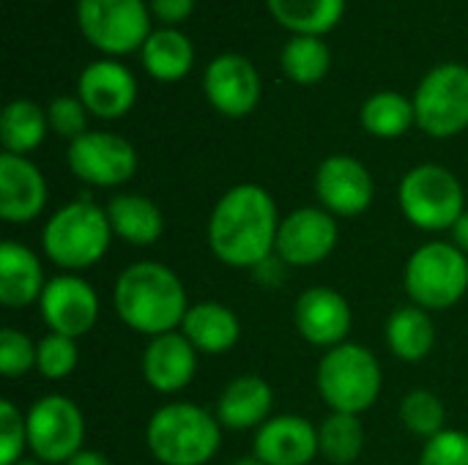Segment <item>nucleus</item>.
<instances>
[{
	"instance_id": "1",
	"label": "nucleus",
	"mask_w": 468,
	"mask_h": 465,
	"mask_svg": "<svg viewBox=\"0 0 468 465\" xmlns=\"http://www.w3.org/2000/svg\"><path fill=\"white\" fill-rule=\"evenodd\" d=\"M280 219L263 186L241 184L222 195L208 219L211 252L233 269H258L277 247Z\"/></svg>"
},
{
	"instance_id": "2",
	"label": "nucleus",
	"mask_w": 468,
	"mask_h": 465,
	"mask_svg": "<svg viewBox=\"0 0 468 465\" xmlns=\"http://www.w3.org/2000/svg\"><path fill=\"white\" fill-rule=\"evenodd\" d=\"M115 310L129 329L159 337L184 323L189 304L181 280L167 266L143 260L118 277Z\"/></svg>"
},
{
	"instance_id": "3",
	"label": "nucleus",
	"mask_w": 468,
	"mask_h": 465,
	"mask_svg": "<svg viewBox=\"0 0 468 465\" xmlns=\"http://www.w3.org/2000/svg\"><path fill=\"white\" fill-rule=\"evenodd\" d=\"M151 455L165 465H206L219 449V419L192 403L162 406L148 428Z\"/></svg>"
},
{
	"instance_id": "4",
	"label": "nucleus",
	"mask_w": 468,
	"mask_h": 465,
	"mask_svg": "<svg viewBox=\"0 0 468 465\" xmlns=\"http://www.w3.org/2000/svg\"><path fill=\"white\" fill-rule=\"evenodd\" d=\"M110 236L112 225L107 211L90 200H74L49 217L41 244L55 266L66 271H82L107 255Z\"/></svg>"
},
{
	"instance_id": "5",
	"label": "nucleus",
	"mask_w": 468,
	"mask_h": 465,
	"mask_svg": "<svg viewBox=\"0 0 468 465\" xmlns=\"http://www.w3.org/2000/svg\"><path fill=\"white\" fill-rule=\"evenodd\" d=\"M318 392L335 414L359 417L378 400V359L367 348L354 343L329 348V354L318 365Z\"/></svg>"
},
{
	"instance_id": "6",
	"label": "nucleus",
	"mask_w": 468,
	"mask_h": 465,
	"mask_svg": "<svg viewBox=\"0 0 468 465\" xmlns=\"http://www.w3.org/2000/svg\"><path fill=\"white\" fill-rule=\"evenodd\" d=\"M468 291V258L455 244H425L406 266V293L422 310H447Z\"/></svg>"
},
{
	"instance_id": "7",
	"label": "nucleus",
	"mask_w": 468,
	"mask_h": 465,
	"mask_svg": "<svg viewBox=\"0 0 468 465\" xmlns=\"http://www.w3.org/2000/svg\"><path fill=\"white\" fill-rule=\"evenodd\" d=\"M461 181L439 164H420L400 181V208L422 230H452L463 211Z\"/></svg>"
},
{
	"instance_id": "8",
	"label": "nucleus",
	"mask_w": 468,
	"mask_h": 465,
	"mask_svg": "<svg viewBox=\"0 0 468 465\" xmlns=\"http://www.w3.org/2000/svg\"><path fill=\"white\" fill-rule=\"evenodd\" d=\"M82 36L107 55H126L151 36V14L143 0H77Z\"/></svg>"
},
{
	"instance_id": "9",
	"label": "nucleus",
	"mask_w": 468,
	"mask_h": 465,
	"mask_svg": "<svg viewBox=\"0 0 468 465\" xmlns=\"http://www.w3.org/2000/svg\"><path fill=\"white\" fill-rule=\"evenodd\" d=\"M417 126L431 137H455L468 126V69L444 63L433 69L414 96Z\"/></svg>"
},
{
	"instance_id": "10",
	"label": "nucleus",
	"mask_w": 468,
	"mask_h": 465,
	"mask_svg": "<svg viewBox=\"0 0 468 465\" xmlns=\"http://www.w3.org/2000/svg\"><path fill=\"white\" fill-rule=\"evenodd\" d=\"M82 439L85 419L69 397L49 395L27 411V447L41 463H69Z\"/></svg>"
},
{
	"instance_id": "11",
	"label": "nucleus",
	"mask_w": 468,
	"mask_h": 465,
	"mask_svg": "<svg viewBox=\"0 0 468 465\" xmlns=\"http://www.w3.org/2000/svg\"><path fill=\"white\" fill-rule=\"evenodd\" d=\"M69 167L93 186H121L137 170V151L110 132H85L69 145Z\"/></svg>"
},
{
	"instance_id": "12",
	"label": "nucleus",
	"mask_w": 468,
	"mask_h": 465,
	"mask_svg": "<svg viewBox=\"0 0 468 465\" xmlns=\"http://www.w3.org/2000/svg\"><path fill=\"white\" fill-rule=\"evenodd\" d=\"M38 310L44 323L52 329V334L77 340L93 329L99 318V296L85 280L74 274H63L44 285Z\"/></svg>"
},
{
	"instance_id": "13",
	"label": "nucleus",
	"mask_w": 468,
	"mask_h": 465,
	"mask_svg": "<svg viewBox=\"0 0 468 465\" xmlns=\"http://www.w3.org/2000/svg\"><path fill=\"white\" fill-rule=\"evenodd\" d=\"M337 247V222L324 208H299L280 222L277 258L288 266H315Z\"/></svg>"
},
{
	"instance_id": "14",
	"label": "nucleus",
	"mask_w": 468,
	"mask_h": 465,
	"mask_svg": "<svg viewBox=\"0 0 468 465\" xmlns=\"http://www.w3.org/2000/svg\"><path fill=\"white\" fill-rule=\"evenodd\" d=\"M203 88L211 107L228 118H244L261 101V77L255 66L236 52L219 55L208 63Z\"/></svg>"
},
{
	"instance_id": "15",
	"label": "nucleus",
	"mask_w": 468,
	"mask_h": 465,
	"mask_svg": "<svg viewBox=\"0 0 468 465\" xmlns=\"http://www.w3.org/2000/svg\"><path fill=\"white\" fill-rule=\"evenodd\" d=\"M315 192L329 214L356 217L373 203V178L354 156H329L315 175Z\"/></svg>"
},
{
	"instance_id": "16",
	"label": "nucleus",
	"mask_w": 468,
	"mask_h": 465,
	"mask_svg": "<svg viewBox=\"0 0 468 465\" xmlns=\"http://www.w3.org/2000/svg\"><path fill=\"white\" fill-rule=\"evenodd\" d=\"M315 455L318 430L296 414L266 419L255 436V458L266 465H310Z\"/></svg>"
},
{
	"instance_id": "17",
	"label": "nucleus",
	"mask_w": 468,
	"mask_h": 465,
	"mask_svg": "<svg viewBox=\"0 0 468 465\" xmlns=\"http://www.w3.org/2000/svg\"><path fill=\"white\" fill-rule=\"evenodd\" d=\"M296 326L307 343L337 348L351 332V307L332 288H310L296 301Z\"/></svg>"
},
{
	"instance_id": "18",
	"label": "nucleus",
	"mask_w": 468,
	"mask_h": 465,
	"mask_svg": "<svg viewBox=\"0 0 468 465\" xmlns=\"http://www.w3.org/2000/svg\"><path fill=\"white\" fill-rule=\"evenodd\" d=\"M47 181L33 162L16 153L0 156V217L5 222H30L44 211Z\"/></svg>"
},
{
	"instance_id": "19",
	"label": "nucleus",
	"mask_w": 468,
	"mask_h": 465,
	"mask_svg": "<svg viewBox=\"0 0 468 465\" xmlns=\"http://www.w3.org/2000/svg\"><path fill=\"white\" fill-rule=\"evenodd\" d=\"M137 82L115 60H96L80 74V101L99 118H121L134 107Z\"/></svg>"
},
{
	"instance_id": "20",
	"label": "nucleus",
	"mask_w": 468,
	"mask_h": 465,
	"mask_svg": "<svg viewBox=\"0 0 468 465\" xmlns=\"http://www.w3.org/2000/svg\"><path fill=\"white\" fill-rule=\"evenodd\" d=\"M197 373V348L184 334H159L148 343L143 354L145 384L162 395L181 392L192 384Z\"/></svg>"
},
{
	"instance_id": "21",
	"label": "nucleus",
	"mask_w": 468,
	"mask_h": 465,
	"mask_svg": "<svg viewBox=\"0 0 468 465\" xmlns=\"http://www.w3.org/2000/svg\"><path fill=\"white\" fill-rule=\"evenodd\" d=\"M271 386L258 375H239L230 381L217 403V419L219 425L230 430H250L263 425V419L271 411Z\"/></svg>"
},
{
	"instance_id": "22",
	"label": "nucleus",
	"mask_w": 468,
	"mask_h": 465,
	"mask_svg": "<svg viewBox=\"0 0 468 465\" xmlns=\"http://www.w3.org/2000/svg\"><path fill=\"white\" fill-rule=\"evenodd\" d=\"M44 293V271L38 258L16 244L5 241L0 247V301L5 307H27Z\"/></svg>"
},
{
	"instance_id": "23",
	"label": "nucleus",
	"mask_w": 468,
	"mask_h": 465,
	"mask_svg": "<svg viewBox=\"0 0 468 465\" xmlns=\"http://www.w3.org/2000/svg\"><path fill=\"white\" fill-rule=\"evenodd\" d=\"M184 337L200 354H225L241 337V323L233 310L219 301H203L186 310L184 315Z\"/></svg>"
},
{
	"instance_id": "24",
	"label": "nucleus",
	"mask_w": 468,
	"mask_h": 465,
	"mask_svg": "<svg viewBox=\"0 0 468 465\" xmlns=\"http://www.w3.org/2000/svg\"><path fill=\"white\" fill-rule=\"evenodd\" d=\"M107 217L112 225V233L121 236L123 241L134 247H148L154 244L162 230L165 219L162 211L143 195H118L107 206Z\"/></svg>"
},
{
	"instance_id": "25",
	"label": "nucleus",
	"mask_w": 468,
	"mask_h": 465,
	"mask_svg": "<svg viewBox=\"0 0 468 465\" xmlns=\"http://www.w3.org/2000/svg\"><path fill=\"white\" fill-rule=\"evenodd\" d=\"M192 63H195L192 41L176 27L154 30L148 36V41L143 44V66L159 82L184 79L189 74Z\"/></svg>"
},
{
	"instance_id": "26",
	"label": "nucleus",
	"mask_w": 468,
	"mask_h": 465,
	"mask_svg": "<svg viewBox=\"0 0 468 465\" xmlns=\"http://www.w3.org/2000/svg\"><path fill=\"white\" fill-rule=\"evenodd\" d=\"M387 345L403 362H422L436 345V326L431 315L417 304L400 307L387 323Z\"/></svg>"
},
{
	"instance_id": "27",
	"label": "nucleus",
	"mask_w": 468,
	"mask_h": 465,
	"mask_svg": "<svg viewBox=\"0 0 468 465\" xmlns=\"http://www.w3.org/2000/svg\"><path fill=\"white\" fill-rule=\"evenodd\" d=\"M269 11L296 36H321L340 22L346 0H269Z\"/></svg>"
},
{
	"instance_id": "28",
	"label": "nucleus",
	"mask_w": 468,
	"mask_h": 465,
	"mask_svg": "<svg viewBox=\"0 0 468 465\" xmlns=\"http://www.w3.org/2000/svg\"><path fill=\"white\" fill-rule=\"evenodd\" d=\"M49 118L44 115V110L30 101V99H16L11 104H5L3 115H0V140L5 153H16L25 156L30 151H36L44 143Z\"/></svg>"
},
{
	"instance_id": "29",
	"label": "nucleus",
	"mask_w": 468,
	"mask_h": 465,
	"mask_svg": "<svg viewBox=\"0 0 468 465\" xmlns=\"http://www.w3.org/2000/svg\"><path fill=\"white\" fill-rule=\"evenodd\" d=\"M414 121H417L414 101L392 90H381L370 96L362 107V126L373 137H384V140L400 137L411 129Z\"/></svg>"
},
{
	"instance_id": "30",
	"label": "nucleus",
	"mask_w": 468,
	"mask_h": 465,
	"mask_svg": "<svg viewBox=\"0 0 468 465\" xmlns=\"http://www.w3.org/2000/svg\"><path fill=\"white\" fill-rule=\"evenodd\" d=\"M282 71L299 85H315L326 77L332 66V52L318 36H293L282 47Z\"/></svg>"
},
{
	"instance_id": "31",
	"label": "nucleus",
	"mask_w": 468,
	"mask_h": 465,
	"mask_svg": "<svg viewBox=\"0 0 468 465\" xmlns=\"http://www.w3.org/2000/svg\"><path fill=\"white\" fill-rule=\"evenodd\" d=\"M365 447L362 422L354 414H332L318 428V452L335 465H348Z\"/></svg>"
},
{
	"instance_id": "32",
	"label": "nucleus",
	"mask_w": 468,
	"mask_h": 465,
	"mask_svg": "<svg viewBox=\"0 0 468 465\" xmlns=\"http://www.w3.org/2000/svg\"><path fill=\"white\" fill-rule=\"evenodd\" d=\"M400 417H403V425L414 436L433 439L444 430V403L428 389H417V392L406 395V400L400 406Z\"/></svg>"
},
{
	"instance_id": "33",
	"label": "nucleus",
	"mask_w": 468,
	"mask_h": 465,
	"mask_svg": "<svg viewBox=\"0 0 468 465\" xmlns=\"http://www.w3.org/2000/svg\"><path fill=\"white\" fill-rule=\"evenodd\" d=\"M77 367V345L71 337L63 334H47L38 345H36V370L49 378V381H60L66 375H71Z\"/></svg>"
},
{
	"instance_id": "34",
	"label": "nucleus",
	"mask_w": 468,
	"mask_h": 465,
	"mask_svg": "<svg viewBox=\"0 0 468 465\" xmlns=\"http://www.w3.org/2000/svg\"><path fill=\"white\" fill-rule=\"evenodd\" d=\"M27 444V417L8 400L0 403V465H16Z\"/></svg>"
},
{
	"instance_id": "35",
	"label": "nucleus",
	"mask_w": 468,
	"mask_h": 465,
	"mask_svg": "<svg viewBox=\"0 0 468 465\" xmlns=\"http://www.w3.org/2000/svg\"><path fill=\"white\" fill-rule=\"evenodd\" d=\"M36 367V345L16 329L0 332V370L5 378H16Z\"/></svg>"
},
{
	"instance_id": "36",
	"label": "nucleus",
	"mask_w": 468,
	"mask_h": 465,
	"mask_svg": "<svg viewBox=\"0 0 468 465\" xmlns=\"http://www.w3.org/2000/svg\"><path fill=\"white\" fill-rule=\"evenodd\" d=\"M420 465H468V433L441 430L428 439Z\"/></svg>"
},
{
	"instance_id": "37",
	"label": "nucleus",
	"mask_w": 468,
	"mask_h": 465,
	"mask_svg": "<svg viewBox=\"0 0 468 465\" xmlns=\"http://www.w3.org/2000/svg\"><path fill=\"white\" fill-rule=\"evenodd\" d=\"M85 112L88 107L80 101V96H58L52 99L49 110H47V118H49V126L55 134L66 137V140H77L85 134Z\"/></svg>"
},
{
	"instance_id": "38",
	"label": "nucleus",
	"mask_w": 468,
	"mask_h": 465,
	"mask_svg": "<svg viewBox=\"0 0 468 465\" xmlns=\"http://www.w3.org/2000/svg\"><path fill=\"white\" fill-rule=\"evenodd\" d=\"M195 8V0H151V11L154 16H159L167 25H178L184 22Z\"/></svg>"
},
{
	"instance_id": "39",
	"label": "nucleus",
	"mask_w": 468,
	"mask_h": 465,
	"mask_svg": "<svg viewBox=\"0 0 468 465\" xmlns=\"http://www.w3.org/2000/svg\"><path fill=\"white\" fill-rule=\"evenodd\" d=\"M452 238H455V247L468 255V211L455 222V227H452Z\"/></svg>"
},
{
	"instance_id": "40",
	"label": "nucleus",
	"mask_w": 468,
	"mask_h": 465,
	"mask_svg": "<svg viewBox=\"0 0 468 465\" xmlns=\"http://www.w3.org/2000/svg\"><path fill=\"white\" fill-rule=\"evenodd\" d=\"M66 465H110V460L101 452H90V449H80Z\"/></svg>"
},
{
	"instance_id": "41",
	"label": "nucleus",
	"mask_w": 468,
	"mask_h": 465,
	"mask_svg": "<svg viewBox=\"0 0 468 465\" xmlns=\"http://www.w3.org/2000/svg\"><path fill=\"white\" fill-rule=\"evenodd\" d=\"M233 465H266V463H261V460H258V458L252 455V458H239V460H236Z\"/></svg>"
},
{
	"instance_id": "42",
	"label": "nucleus",
	"mask_w": 468,
	"mask_h": 465,
	"mask_svg": "<svg viewBox=\"0 0 468 465\" xmlns=\"http://www.w3.org/2000/svg\"><path fill=\"white\" fill-rule=\"evenodd\" d=\"M16 465H41V463H33V460H19Z\"/></svg>"
}]
</instances>
